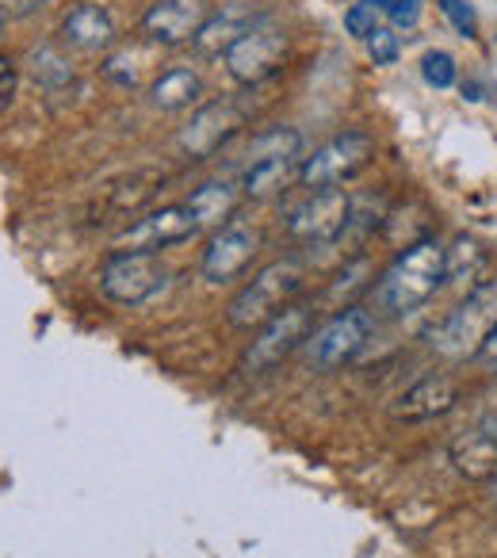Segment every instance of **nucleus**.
Instances as JSON below:
<instances>
[{
	"instance_id": "nucleus-17",
	"label": "nucleus",
	"mask_w": 497,
	"mask_h": 558,
	"mask_svg": "<svg viewBox=\"0 0 497 558\" xmlns=\"http://www.w3.org/2000/svg\"><path fill=\"white\" fill-rule=\"evenodd\" d=\"M238 199H241V180L233 177H218V180H207L203 187H195L192 195L184 199V207L192 210V218L203 226H222L233 218V210H238Z\"/></svg>"
},
{
	"instance_id": "nucleus-9",
	"label": "nucleus",
	"mask_w": 497,
	"mask_h": 558,
	"mask_svg": "<svg viewBox=\"0 0 497 558\" xmlns=\"http://www.w3.org/2000/svg\"><path fill=\"white\" fill-rule=\"evenodd\" d=\"M283 54H288V35L265 16L257 27H248L222 58H226V73L238 85H260V81H268L280 70Z\"/></svg>"
},
{
	"instance_id": "nucleus-23",
	"label": "nucleus",
	"mask_w": 497,
	"mask_h": 558,
	"mask_svg": "<svg viewBox=\"0 0 497 558\" xmlns=\"http://www.w3.org/2000/svg\"><path fill=\"white\" fill-rule=\"evenodd\" d=\"M299 149H303V134L291 131V126H276V131L253 138V146L245 149V165L265 161V157H299Z\"/></svg>"
},
{
	"instance_id": "nucleus-20",
	"label": "nucleus",
	"mask_w": 497,
	"mask_h": 558,
	"mask_svg": "<svg viewBox=\"0 0 497 558\" xmlns=\"http://www.w3.org/2000/svg\"><path fill=\"white\" fill-rule=\"evenodd\" d=\"M199 93H203L199 73L177 65V70H165L161 77L149 85V104L161 111H180V108H192V104L199 100Z\"/></svg>"
},
{
	"instance_id": "nucleus-35",
	"label": "nucleus",
	"mask_w": 497,
	"mask_h": 558,
	"mask_svg": "<svg viewBox=\"0 0 497 558\" xmlns=\"http://www.w3.org/2000/svg\"><path fill=\"white\" fill-rule=\"evenodd\" d=\"M494 497H497V494H494Z\"/></svg>"
},
{
	"instance_id": "nucleus-7",
	"label": "nucleus",
	"mask_w": 497,
	"mask_h": 558,
	"mask_svg": "<svg viewBox=\"0 0 497 558\" xmlns=\"http://www.w3.org/2000/svg\"><path fill=\"white\" fill-rule=\"evenodd\" d=\"M375 157V142L364 131H344L337 138H329L326 146H318L311 157H303L299 165V184L322 192V187H337L344 180H352L360 169H367V161Z\"/></svg>"
},
{
	"instance_id": "nucleus-5",
	"label": "nucleus",
	"mask_w": 497,
	"mask_h": 558,
	"mask_svg": "<svg viewBox=\"0 0 497 558\" xmlns=\"http://www.w3.org/2000/svg\"><path fill=\"white\" fill-rule=\"evenodd\" d=\"M314 322H318V311H314L311 303H291L288 311L268 318L265 326L257 329V337L248 341L245 356H241V372L265 375V372H272V367H280L291 352L311 341V333L318 329Z\"/></svg>"
},
{
	"instance_id": "nucleus-18",
	"label": "nucleus",
	"mask_w": 497,
	"mask_h": 558,
	"mask_svg": "<svg viewBox=\"0 0 497 558\" xmlns=\"http://www.w3.org/2000/svg\"><path fill=\"white\" fill-rule=\"evenodd\" d=\"M260 20H265V16H257V12L245 9V4H230V9L215 12V16L207 20V27L195 35V50H199V54H207V58L226 54V50H230L233 43L248 32V27H257Z\"/></svg>"
},
{
	"instance_id": "nucleus-2",
	"label": "nucleus",
	"mask_w": 497,
	"mask_h": 558,
	"mask_svg": "<svg viewBox=\"0 0 497 558\" xmlns=\"http://www.w3.org/2000/svg\"><path fill=\"white\" fill-rule=\"evenodd\" d=\"M303 288H306V264L299 256H280V260L265 264L233 295V303L226 306V318H230L233 329H260L268 318L288 311L303 295Z\"/></svg>"
},
{
	"instance_id": "nucleus-19",
	"label": "nucleus",
	"mask_w": 497,
	"mask_h": 558,
	"mask_svg": "<svg viewBox=\"0 0 497 558\" xmlns=\"http://www.w3.org/2000/svg\"><path fill=\"white\" fill-rule=\"evenodd\" d=\"M299 157H265V161H253L241 169V195L248 199H268V195L283 192L291 177H299L295 169Z\"/></svg>"
},
{
	"instance_id": "nucleus-30",
	"label": "nucleus",
	"mask_w": 497,
	"mask_h": 558,
	"mask_svg": "<svg viewBox=\"0 0 497 558\" xmlns=\"http://www.w3.org/2000/svg\"><path fill=\"white\" fill-rule=\"evenodd\" d=\"M444 16L451 20V27H456L459 35H466V39H474V12L466 0H440Z\"/></svg>"
},
{
	"instance_id": "nucleus-13",
	"label": "nucleus",
	"mask_w": 497,
	"mask_h": 558,
	"mask_svg": "<svg viewBox=\"0 0 497 558\" xmlns=\"http://www.w3.org/2000/svg\"><path fill=\"white\" fill-rule=\"evenodd\" d=\"M210 16H215L210 0H154L142 16V32L157 47H180V43H195Z\"/></svg>"
},
{
	"instance_id": "nucleus-12",
	"label": "nucleus",
	"mask_w": 497,
	"mask_h": 558,
	"mask_svg": "<svg viewBox=\"0 0 497 558\" xmlns=\"http://www.w3.org/2000/svg\"><path fill=\"white\" fill-rule=\"evenodd\" d=\"M199 233V222L192 218V210L184 203H172V207L149 210L134 226H126L116 238V248H131V253H161L180 241H192Z\"/></svg>"
},
{
	"instance_id": "nucleus-27",
	"label": "nucleus",
	"mask_w": 497,
	"mask_h": 558,
	"mask_svg": "<svg viewBox=\"0 0 497 558\" xmlns=\"http://www.w3.org/2000/svg\"><path fill=\"white\" fill-rule=\"evenodd\" d=\"M104 77H108L111 85H119V88H134V85H138V65H134L131 50H126V54L104 58Z\"/></svg>"
},
{
	"instance_id": "nucleus-22",
	"label": "nucleus",
	"mask_w": 497,
	"mask_h": 558,
	"mask_svg": "<svg viewBox=\"0 0 497 558\" xmlns=\"http://www.w3.org/2000/svg\"><path fill=\"white\" fill-rule=\"evenodd\" d=\"M157 184H165V172H157V169H142V172H131L126 180H119L116 187L108 192V203H111V210H138L142 203L149 199V195L157 192Z\"/></svg>"
},
{
	"instance_id": "nucleus-16",
	"label": "nucleus",
	"mask_w": 497,
	"mask_h": 558,
	"mask_svg": "<svg viewBox=\"0 0 497 558\" xmlns=\"http://www.w3.org/2000/svg\"><path fill=\"white\" fill-rule=\"evenodd\" d=\"M62 39L70 43L81 54H100L116 43V20L104 4H93V0H81L65 12L62 20Z\"/></svg>"
},
{
	"instance_id": "nucleus-32",
	"label": "nucleus",
	"mask_w": 497,
	"mask_h": 558,
	"mask_svg": "<svg viewBox=\"0 0 497 558\" xmlns=\"http://www.w3.org/2000/svg\"><path fill=\"white\" fill-rule=\"evenodd\" d=\"M43 4H50V0H0L4 16H32V12H39Z\"/></svg>"
},
{
	"instance_id": "nucleus-3",
	"label": "nucleus",
	"mask_w": 497,
	"mask_h": 558,
	"mask_svg": "<svg viewBox=\"0 0 497 558\" xmlns=\"http://www.w3.org/2000/svg\"><path fill=\"white\" fill-rule=\"evenodd\" d=\"M494 329H497V279H486V283L466 291V299L456 311H448L428 329V344L444 360H471L478 356Z\"/></svg>"
},
{
	"instance_id": "nucleus-34",
	"label": "nucleus",
	"mask_w": 497,
	"mask_h": 558,
	"mask_svg": "<svg viewBox=\"0 0 497 558\" xmlns=\"http://www.w3.org/2000/svg\"><path fill=\"white\" fill-rule=\"evenodd\" d=\"M4 20H9V16H4V9H0V32H4Z\"/></svg>"
},
{
	"instance_id": "nucleus-25",
	"label": "nucleus",
	"mask_w": 497,
	"mask_h": 558,
	"mask_svg": "<svg viewBox=\"0 0 497 558\" xmlns=\"http://www.w3.org/2000/svg\"><path fill=\"white\" fill-rule=\"evenodd\" d=\"M482 264H486V256H482L478 241L459 238L456 248H448V279H471Z\"/></svg>"
},
{
	"instance_id": "nucleus-10",
	"label": "nucleus",
	"mask_w": 497,
	"mask_h": 558,
	"mask_svg": "<svg viewBox=\"0 0 497 558\" xmlns=\"http://www.w3.org/2000/svg\"><path fill=\"white\" fill-rule=\"evenodd\" d=\"M352 222V199L344 187H322V192L306 195L295 210L288 215V233L303 245H329V241L344 238Z\"/></svg>"
},
{
	"instance_id": "nucleus-33",
	"label": "nucleus",
	"mask_w": 497,
	"mask_h": 558,
	"mask_svg": "<svg viewBox=\"0 0 497 558\" xmlns=\"http://www.w3.org/2000/svg\"><path fill=\"white\" fill-rule=\"evenodd\" d=\"M478 360L489 367V372H497V329L486 337V344H482V352H478Z\"/></svg>"
},
{
	"instance_id": "nucleus-11",
	"label": "nucleus",
	"mask_w": 497,
	"mask_h": 558,
	"mask_svg": "<svg viewBox=\"0 0 497 558\" xmlns=\"http://www.w3.org/2000/svg\"><path fill=\"white\" fill-rule=\"evenodd\" d=\"M241 126H245V111H241L238 104L210 100V104H203L192 116V123L177 134V146L187 161H207V157L215 154V149H222Z\"/></svg>"
},
{
	"instance_id": "nucleus-29",
	"label": "nucleus",
	"mask_w": 497,
	"mask_h": 558,
	"mask_svg": "<svg viewBox=\"0 0 497 558\" xmlns=\"http://www.w3.org/2000/svg\"><path fill=\"white\" fill-rule=\"evenodd\" d=\"M367 50H372V58H375V65H395L398 62V35L390 32V27H379V32L367 39Z\"/></svg>"
},
{
	"instance_id": "nucleus-6",
	"label": "nucleus",
	"mask_w": 497,
	"mask_h": 558,
	"mask_svg": "<svg viewBox=\"0 0 497 558\" xmlns=\"http://www.w3.org/2000/svg\"><path fill=\"white\" fill-rule=\"evenodd\" d=\"M367 341H372V314L360 311V306H344V311L329 314L311 333V341L303 344L306 367L329 375L337 367L352 364L367 349Z\"/></svg>"
},
{
	"instance_id": "nucleus-21",
	"label": "nucleus",
	"mask_w": 497,
	"mask_h": 558,
	"mask_svg": "<svg viewBox=\"0 0 497 558\" xmlns=\"http://www.w3.org/2000/svg\"><path fill=\"white\" fill-rule=\"evenodd\" d=\"M27 62H32V77L35 85H43L47 93H58V88L73 85V65L70 58L62 54L58 47H50V43H43V47H35L32 54H27Z\"/></svg>"
},
{
	"instance_id": "nucleus-8",
	"label": "nucleus",
	"mask_w": 497,
	"mask_h": 558,
	"mask_svg": "<svg viewBox=\"0 0 497 558\" xmlns=\"http://www.w3.org/2000/svg\"><path fill=\"white\" fill-rule=\"evenodd\" d=\"M260 253V230L245 218H230L222 222L215 233H210L207 248L199 256V276L215 288L222 283H233L241 271L253 264V256Z\"/></svg>"
},
{
	"instance_id": "nucleus-28",
	"label": "nucleus",
	"mask_w": 497,
	"mask_h": 558,
	"mask_svg": "<svg viewBox=\"0 0 497 558\" xmlns=\"http://www.w3.org/2000/svg\"><path fill=\"white\" fill-rule=\"evenodd\" d=\"M421 12H425V0H390L387 4V20L398 32H413L421 24Z\"/></svg>"
},
{
	"instance_id": "nucleus-4",
	"label": "nucleus",
	"mask_w": 497,
	"mask_h": 558,
	"mask_svg": "<svg viewBox=\"0 0 497 558\" xmlns=\"http://www.w3.org/2000/svg\"><path fill=\"white\" fill-rule=\"evenodd\" d=\"M165 288H169V268L157 260V253L116 248L100 264V295L116 306H126V311L154 303Z\"/></svg>"
},
{
	"instance_id": "nucleus-26",
	"label": "nucleus",
	"mask_w": 497,
	"mask_h": 558,
	"mask_svg": "<svg viewBox=\"0 0 497 558\" xmlns=\"http://www.w3.org/2000/svg\"><path fill=\"white\" fill-rule=\"evenodd\" d=\"M421 77H425L433 88H451L459 77L456 58H451L448 50H428V54L421 58Z\"/></svg>"
},
{
	"instance_id": "nucleus-14",
	"label": "nucleus",
	"mask_w": 497,
	"mask_h": 558,
	"mask_svg": "<svg viewBox=\"0 0 497 558\" xmlns=\"http://www.w3.org/2000/svg\"><path fill=\"white\" fill-rule=\"evenodd\" d=\"M456 402H459V383L451 375H425V379H417L410 390H402L395 398L390 417L405 421V425H417V421H433L451 413Z\"/></svg>"
},
{
	"instance_id": "nucleus-15",
	"label": "nucleus",
	"mask_w": 497,
	"mask_h": 558,
	"mask_svg": "<svg viewBox=\"0 0 497 558\" xmlns=\"http://www.w3.org/2000/svg\"><path fill=\"white\" fill-rule=\"evenodd\" d=\"M451 463L463 478L489 482L497 478V425L494 421H478L466 433L451 440Z\"/></svg>"
},
{
	"instance_id": "nucleus-24",
	"label": "nucleus",
	"mask_w": 497,
	"mask_h": 558,
	"mask_svg": "<svg viewBox=\"0 0 497 558\" xmlns=\"http://www.w3.org/2000/svg\"><path fill=\"white\" fill-rule=\"evenodd\" d=\"M390 0H356L349 12H344V32L352 39H372L379 32V16H387Z\"/></svg>"
},
{
	"instance_id": "nucleus-31",
	"label": "nucleus",
	"mask_w": 497,
	"mask_h": 558,
	"mask_svg": "<svg viewBox=\"0 0 497 558\" xmlns=\"http://www.w3.org/2000/svg\"><path fill=\"white\" fill-rule=\"evenodd\" d=\"M16 85H20V73H16V65H12L9 58L0 54V111H4L12 100H16Z\"/></svg>"
},
{
	"instance_id": "nucleus-1",
	"label": "nucleus",
	"mask_w": 497,
	"mask_h": 558,
	"mask_svg": "<svg viewBox=\"0 0 497 558\" xmlns=\"http://www.w3.org/2000/svg\"><path fill=\"white\" fill-rule=\"evenodd\" d=\"M444 279H448V248L440 241L425 238L405 248L379 276V283L372 288L375 306L383 314H413L440 291Z\"/></svg>"
}]
</instances>
